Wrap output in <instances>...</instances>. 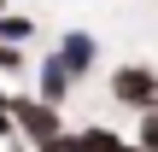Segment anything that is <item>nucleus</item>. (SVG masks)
Listing matches in <instances>:
<instances>
[{
  "label": "nucleus",
  "instance_id": "f257e3e1",
  "mask_svg": "<svg viewBox=\"0 0 158 152\" xmlns=\"http://www.w3.org/2000/svg\"><path fill=\"white\" fill-rule=\"evenodd\" d=\"M12 123H18V141H23V146H47V141H59V135L70 129L64 111L47 105L41 94H29V88H12Z\"/></svg>",
  "mask_w": 158,
  "mask_h": 152
},
{
  "label": "nucleus",
  "instance_id": "f03ea898",
  "mask_svg": "<svg viewBox=\"0 0 158 152\" xmlns=\"http://www.w3.org/2000/svg\"><path fill=\"white\" fill-rule=\"evenodd\" d=\"M106 100L117 105V111H158V70L152 64H117L111 76H106Z\"/></svg>",
  "mask_w": 158,
  "mask_h": 152
},
{
  "label": "nucleus",
  "instance_id": "7ed1b4c3",
  "mask_svg": "<svg viewBox=\"0 0 158 152\" xmlns=\"http://www.w3.org/2000/svg\"><path fill=\"white\" fill-rule=\"evenodd\" d=\"M53 53L64 59V70H70L76 82H88V76H94V64H100V41H94V29H64Z\"/></svg>",
  "mask_w": 158,
  "mask_h": 152
},
{
  "label": "nucleus",
  "instance_id": "20e7f679",
  "mask_svg": "<svg viewBox=\"0 0 158 152\" xmlns=\"http://www.w3.org/2000/svg\"><path fill=\"white\" fill-rule=\"evenodd\" d=\"M29 94H41V100H47V105H59V111L70 105V94H76V76L64 70V59H59V53H47V59L35 64V88H29Z\"/></svg>",
  "mask_w": 158,
  "mask_h": 152
},
{
  "label": "nucleus",
  "instance_id": "39448f33",
  "mask_svg": "<svg viewBox=\"0 0 158 152\" xmlns=\"http://www.w3.org/2000/svg\"><path fill=\"white\" fill-rule=\"evenodd\" d=\"M0 41L29 47V41H35V18H29V12H0Z\"/></svg>",
  "mask_w": 158,
  "mask_h": 152
},
{
  "label": "nucleus",
  "instance_id": "423d86ee",
  "mask_svg": "<svg viewBox=\"0 0 158 152\" xmlns=\"http://www.w3.org/2000/svg\"><path fill=\"white\" fill-rule=\"evenodd\" d=\"M141 152H158V111H141V123H135V135H129Z\"/></svg>",
  "mask_w": 158,
  "mask_h": 152
},
{
  "label": "nucleus",
  "instance_id": "0eeeda50",
  "mask_svg": "<svg viewBox=\"0 0 158 152\" xmlns=\"http://www.w3.org/2000/svg\"><path fill=\"white\" fill-rule=\"evenodd\" d=\"M6 141H18V123H12V100L0 105V146H6Z\"/></svg>",
  "mask_w": 158,
  "mask_h": 152
},
{
  "label": "nucleus",
  "instance_id": "6e6552de",
  "mask_svg": "<svg viewBox=\"0 0 158 152\" xmlns=\"http://www.w3.org/2000/svg\"><path fill=\"white\" fill-rule=\"evenodd\" d=\"M0 152H35V146H23V141H6V146H0Z\"/></svg>",
  "mask_w": 158,
  "mask_h": 152
},
{
  "label": "nucleus",
  "instance_id": "1a4fd4ad",
  "mask_svg": "<svg viewBox=\"0 0 158 152\" xmlns=\"http://www.w3.org/2000/svg\"><path fill=\"white\" fill-rule=\"evenodd\" d=\"M117 152H141V146H135V141H123V146H117Z\"/></svg>",
  "mask_w": 158,
  "mask_h": 152
},
{
  "label": "nucleus",
  "instance_id": "9d476101",
  "mask_svg": "<svg viewBox=\"0 0 158 152\" xmlns=\"http://www.w3.org/2000/svg\"><path fill=\"white\" fill-rule=\"evenodd\" d=\"M6 100H12V88H0V105H6Z\"/></svg>",
  "mask_w": 158,
  "mask_h": 152
},
{
  "label": "nucleus",
  "instance_id": "9b49d317",
  "mask_svg": "<svg viewBox=\"0 0 158 152\" xmlns=\"http://www.w3.org/2000/svg\"><path fill=\"white\" fill-rule=\"evenodd\" d=\"M0 12H6V0H0Z\"/></svg>",
  "mask_w": 158,
  "mask_h": 152
}]
</instances>
